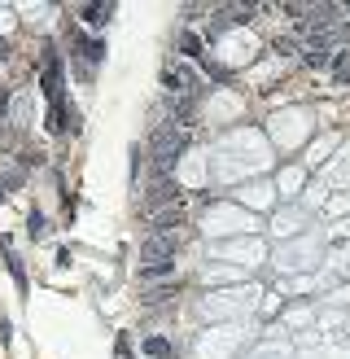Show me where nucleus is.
Masks as SVG:
<instances>
[{
    "mask_svg": "<svg viewBox=\"0 0 350 359\" xmlns=\"http://www.w3.org/2000/svg\"><path fill=\"white\" fill-rule=\"evenodd\" d=\"M184 145H188V128H175V118H167V123H158V128H153L149 149H153V171H158V180H167V171L180 163Z\"/></svg>",
    "mask_w": 350,
    "mask_h": 359,
    "instance_id": "nucleus-1",
    "label": "nucleus"
},
{
    "mask_svg": "<svg viewBox=\"0 0 350 359\" xmlns=\"http://www.w3.org/2000/svg\"><path fill=\"white\" fill-rule=\"evenodd\" d=\"M175 250H180V232H153V237L140 241V267H153V263H171Z\"/></svg>",
    "mask_w": 350,
    "mask_h": 359,
    "instance_id": "nucleus-2",
    "label": "nucleus"
},
{
    "mask_svg": "<svg viewBox=\"0 0 350 359\" xmlns=\"http://www.w3.org/2000/svg\"><path fill=\"white\" fill-rule=\"evenodd\" d=\"M184 215H180V206H167V210H153L149 215V228L153 232H175V224H180Z\"/></svg>",
    "mask_w": 350,
    "mask_h": 359,
    "instance_id": "nucleus-3",
    "label": "nucleus"
},
{
    "mask_svg": "<svg viewBox=\"0 0 350 359\" xmlns=\"http://www.w3.org/2000/svg\"><path fill=\"white\" fill-rule=\"evenodd\" d=\"M167 88L171 93H192V70H167Z\"/></svg>",
    "mask_w": 350,
    "mask_h": 359,
    "instance_id": "nucleus-4",
    "label": "nucleus"
},
{
    "mask_svg": "<svg viewBox=\"0 0 350 359\" xmlns=\"http://www.w3.org/2000/svg\"><path fill=\"white\" fill-rule=\"evenodd\" d=\"M145 355L149 359H175V351H171L167 337H145Z\"/></svg>",
    "mask_w": 350,
    "mask_h": 359,
    "instance_id": "nucleus-5",
    "label": "nucleus"
},
{
    "mask_svg": "<svg viewBox=\"0 0 350 359\" xmlns=\"http://www.w3.org/2000/svg\"><path fill=\"white\" fill-rule=\"evenodd\" d=\"M83 22H88V27L110 22V5H83Z\"/></svg>",
    "mask_w": 350,
    "mask_h": 359,
    "instance_id": "nucleus-6",
    "label": "nucleus"
},
{
    "mask_svg": "<svg viewBox=\"0 0 350 359\" xmlns=\"http://www.w3.org/2000/svg\"><path fill=\"white\" fill-rule=\"evenodd\" d=\"M175 272V263H153V267H140V280H162Z\"/></svg>",
    "mask_w": 350,
    "mask_h": 359,
    "instance_id": "nucleus-7",
    "label": "nucleus"
},
{
    "mask_svg": "<svg viewBox=\"0 0 350 359\" xmlns=\"http://www.w3.org/2000/svg\"><path fill=\"white\" fill-rule=\"evenodd\" d=\"M332 79H337V83H350V53H342V57L332 62Z\"/></svg>",
    "mask_w": 350,
    "mask_h": 359,
    "instance_id": "nucleus-8",
    "label": "nucleus"
},
{
    "mask_svg": "<svg viewBox=\"0 0 350 359\" xmlns=\"http://www.w3.org/2000/svg\"><path fill=\"white\" fill-rule=\"evenodd\" d=\"M180 48L188 53V57H197V53H202V40H197L192 31H184V35H180Z\"/></svg>",
    "mask_w": 350,
    "mask_h": 359,
    "instance_id": "nucleus-9",
    "label": "nucleus"
},
{
    "mask_svg": "<svg viewBox=\"0 0 350 359\" xmlns=\"http://www.w3.org/2000/svg\"><path fill=\"white\" fill-rule=\"evenodd\" d=\"M101 53H105L101 40H83V57H88V62H101Z\"/></svg>",
    "mask_w": 350,
    "mask_h": 359,
    "instance_id": "nucleus-10",
    "label": "nucleus"
}]
</instances>
